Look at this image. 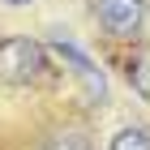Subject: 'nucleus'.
I'll use <instances>...</instances> for the list:
<instances>
[{
  "label": "nucleus",
  "instance_id": "nucleus-5",
  "mask_svg": "<svg viewBox=\"0 0 150 150\" xmlns=\"http://www.w3.org/2000/svg\"><path fill=\"white\" fill-rule=\"evenodd\" d=\"M133 86H137V94L142 99H150V52L133 64Z\"/></svg>",
  "mask_w": 150,
  "mask_h": 150
},
{
  "label": "nucleus",
  "instance_id": "nucleus-6",
  "mask_svg": "<svg viewBox=\"0 0 150 150\" xmlns=\"http://www.w3.org/2000/svg\"><path fill=\"white\" fill-rule=\"evenodd\" d=\"M9 4H30V0H9Z\"/></svg>",
  "mask_w": 150,
  "mask_h": 150
},
{
  "label": "nucleus",
  "instance_id": "nucleus-1",
  "mask_svg": "<svg viewBox=\"0 0 150 150\" xmlns=\"http://www.w3.org/2000/svg\"><path fill=\"white\" fill-rule=\"evenodd\" d=\"M43 69V47L26 35H13L0 43V81L9 86H26L30 77H39Z\"/></svg>",
  "mask_w": 150,
  "mask_h": 150
},
{
  "label": "nucleus",
  "instance_id": "nucleus-2",
  "mask_svg": "<svg viewBox=\"0 0 150 150\" xmlns=\"http://www.w3.org/2000/svg\"><path fill=\"white\" fill-rule=\"evenodd\" d=\"M94 17L112 39H133L146 17V0H94Z\"/></svg>",
  "mask_w": 150,
  "mask_h": 150
},
{
  "label": "nucleus",
  "instance_id": "nucleus-4",
  "mask_svg": "<svg viewBox=\"0 0 150 150\" xmlns=\"http://www.w3.org/2000/svg\"><path fill=\"white\" fill-rule=\"evenodd\" d=\"M47 150H94L90 137H81V133H56V137L47 142Z\"/></svg>",
  "mask_w": 150,
  "mask_h": 150
},
{
  "label": "nucleus",
  "instance_id": "nucleus-3",
  "mask_svg": "<svg viewBox=\"0 0 150 150\" xmlns=\"http://www.w3.org/2000/svg\"><path fill=\"white\" fill-rule=\"evenodd\" d=\"M107 150H150V133H142V129H120Z\"/></svg>",
  "mask_w": 150,
  "mask_h": 150
}]
</instances>
